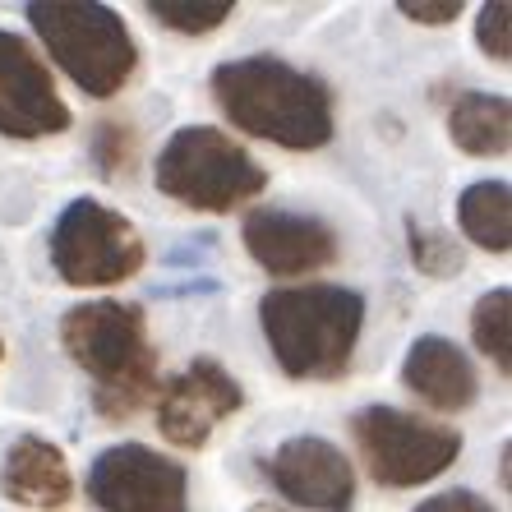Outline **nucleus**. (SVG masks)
<instances>
[{
    "mask_svg": "<svg viewBox=\"0 0 512 512\" xmlns=\"http://www.w3.org/2000/svg\"><path fill=\"white\" fill-rule=\"evenodd\" d=\"M208 93L240 134L277 143L286 153H314L337 134L333 88L268 51L222 60L208 79Z\"/></svg>",
    "mask_w": 512,
    "mask_h": 512,
    "instance_id": "obj_1",
    "label": "nucleus"
},
{
    "mask_svg": "<svg viewBox=\"0 0 512 512\" xmlns=\"http://www.w3.org/2000/svg\"><path fill=\"white\" fill-rule=\"evenodd\" d=\"M60 346L93 379V411L111 425L139 416L157 397V346L148 319L125 300H84L60 319Z\"/></svg>",
    "mask_w": 512,
    "mask_h": 512,
    "instance_id": "obj_2",
    "label": "nucleus"
},
{
    "mask_svg": "<svg viewBox=\"0 0 512 512\" xmlns=\"http://www.w3.org/2000/svg\"><path fill=\"white\" fill-rule=\"evenodd\" d=\"M259 328L286 379L333 383L351 370L365 328V296L337 282L273 286L259 300Z\"/></svg>",
    "mask_w": 512,
    "mask_h": 512,
    "instance_id": "obj_3",
    "label": "nucleus"
},
{
    "mask_svg": "<svg viewBox=\"0 0 512 512\" xmlns=\"http://www.w3.org/2000/svg\"><path fill=\"white\" fill-rule=\"evenodd\" d=\"M37 42L74 79V88L97 102L125 93L139 70V42L111 5L97 0H33L24 5Z\"/></svg>",
    "mask_w": 512,
    "mask_h": 512,
    "instance_id": "obj_4",
    "label": "nucleus"
},
{
    "mask_svg": "<svg viewBox=\"0 0 512 512\" xmlns=\"http://www.w3.org/2000/svg\"><path fill=\"white\" fill-rule=\"evenodd\" d=\"M153 185L194 213H236L268 190V171L217 125H180L153 167Z\"/></svg>",
    "mask_w": 512,
    "mask_h": 512,
    "instance_id": "obj_5",
    "label": "nucleus"
},
{
    "mask_svg": "<svg viewBox=\"0 0 512 512\" xmlns=\"http://www.w3.org/2000/svg\"><path fill=\"white\" fill-rule=\"evenodd\" d=\"M351 439L365 462V476L379 489H416L439 480L462 457V434L453 425L402 411V406H360L351 416Z\"/></svg>",
    "mask_w": 512,
    "mask_h": 512,
    "instance_id": "obj_6",
    "label": "nucleus"
},
{
    "mask_svg": "<svg viewBox=\"0 0 512 512\" xmlns=\"http://www.w3.org/2000/svg\"><path fill=\"white\" fill-rule=\"evenodd\" d=\"M148 245L125 213L97 199H74L51 227V268L65 286H116L139 277Z\"/></svg>",
    "mask_w": 512,
    "mask_h": 512,
    "instance_id": "obj_7",
    "label": "nucleus"
},
{
    "mask_svg": "<svg viewBox=\"0 0 512 512\" xmlns=\"http://www.w3.org/2000/svg\"><path fill=\"white\" fill-rule=\"evenodd\" d=\"M97 512H190V471L148 443H111L88 466Z\"/></svg>",
    "mask_w": 512,
    "mask_h": 512,
    "instance_id": "obj_8",
    "label": "nucleus"
},
{
    "mask_svg": "<svg viewBox=\"0 0 512 512\" xmlns=\"http://www.w3.org/2000/svg\"><path fill=\"white\" fill-rule=\"evenodd\" d=\"M245 406L240 379L213 356L190 360L176 379L157 388V429L180 453H199L217 434L222 420H231Z\"/></svg>",
    "mask_w": 512,
    "mask_h": 512,
    "instance_id": "obj_9",
    "label": "nucleus"
},
{
    "mask_svg": "<svg viewBox=\"0 0 512 512\" xmlns=\"http://www.w3.org/2000/svg\"><path fill=\"white\" fill-rule=\"evenodd\" d=\"M70 107L56 74L19 33L0 28V134L5 139H56L70 130Z\"/></svg>",
    "mask_w": 512,
    "mask_h": 512,
    "instance_id": "obj_10",
    "label": "nucleus"
},
{
    "mask_svg": "<svg viewBox=\"0 0 512 512\" xmlns=\"http://www.w3.org/2000/svg\"><path fill=\"white\" fill-rule=\"evenodd\" d=\"M240 240L268 277H314L337 263V231L323 217L273 208V203L245 213Z\"/></svg>",
    "mask_w": 512,
    "mask_h": 512,
    "instance_id": "obj_11",
    "label": "nucleus"
},
{
    "mask_svg": "<svg viewBox=\"0 0 512 512\" xmlns=\"http://www.w3.org/2000/svg\"><path fill=\"white\" fill-rule=\"evenodd\" d=\"M263 476L296 508L346 512L356 499V466L323 434H296V439L277 443L273 457L263 462Z\"/></svg>",
    "mask_w": 512,
    "mask_h": 512,
    "instance_id": "obj_12",
    "label": "nucleus"
},
{
    "mask_svg": "<svg viewBox=\"0 0 512 512\" xmlns=\"http://www.w3.org/2000/svg\"><path fill=\"white\" fill-rule=\"evenodd\" d=\"M402 388L443 416H462L480 397V374L453 337L425 333L411 342L402 360Z\"/></svg>",
    "mask_w": 512,
    "mask_h": 512,
    "instance_id": "obj_13",
    "label": "nucleus"
},
{
    "mask_svg": "<svg viewBox=\"0 0 512 512\" xmlns=\"http://www.w3.org/2000/svg\"><path fill=\"white\" fill-rule=\"evenodd\" d=\"M0 494L19 508H65L74 499L70 462L42 434H19L0 462Z\"/></svg>",
    "mask_w": 512,
    "mask_h": 512,
    "instance_id": "obj_14",
    "label": "nucleus"
},
{
    "mask_svg": "<svg viewBox=\"0 0 512 512\" xmlns=\"http://www.w3.org/2000/svg\"><path fill=\"white\" fill-rule=\"evenodd\" d=\"M448 139L466 157H503L512 148V102L503 93H457L448 107Z\"/></svg>",
    "mask_w": 512,
    "mask_h": 512,
    "instance_id": "obj_15",
    "label": "nucleus"
},
{
    "mask_svg": "<svg viewBox=\"0 0 512 512\" xmlns=\"http://www.w3.org/2000/svg\"><path fill=\"white\" fill-rule=\"evenodd\" d=\"M457 227L489 254L512 250V190L508 180H476L457 194Z\"/></svg>",
    "mask_w": 512,
    "mask_h": 512,
    "instance_id": "obj_16",
    "label": "nucleus"
},
{
    "mask_svg": "<svg viewBox=\"0 0 512 512\" xmlns=\"http://www.w3.org/2000/svg\"><path fill=\"white\" fill-rule=\"evenodd\" d=\"M471 342L485 360L499 365V374H512V291L494 286L471 305Z\"/></svg>",
    "mask_w": 512,
    "mask_h": 512,
    "instance_id": "obj_17",
    "label": "nucleus"
},
{
    "mask_svg": "<svg viewBox=\"0 0 512 512\" xmlns=\"http://www.w3.org/2000/svg\"><path fill=\"white\" fill-rule=\"evenodd\" d=\"M406 250H411V263L425 277H457L466 268L462 240L439 227H420L416 217H406Z\"/></svg>",
    "mask_w": 512,
    "mask_h": 512,
    "instance_id": "obj_18",
    "label": "nucleus"
},
{
    "mask_svg": "<svg viewBox=\"0 0 512 512\" xmlns=\"http://www.w3.org/2000/svg\"><path fill=\"white\" fill-rule=\"evenodd\" d=\"M88 153H93L102 180H130L134 162H139V134H134L130 120H97Z\"/></svg>",
    "mask_w": 512,
    "mask_h": 512,
    "instance_id": "obj_19",
    "label": "nucleus"
},
{
    "mask_svg": "<svg viewBox=\"0 0 512 512\" xmlns=\"http://www.w3.org/2000/svg\"><path fill=\"white\" fill-rule=\"evenodd\" d=\"M148 14H153L162 28L171 33H185V37H203V33H217L236 14V0H148Z\"/></svg>",
    "mask_w": 512,
    "mask_h": 512,
    "instance_id": "obj_20",
    "label": "nucleus"
},
{
    "mask_svg": "<svg viewBox=\"0 0 512 512\" xmlns=\"http://www.w3.org/2000/svg\"><path fill=\"white\" fill-rule=\"evenodd\" d=\"M508 19H512V5L508 0H489V5H480V19H476V42L480 51H485L489 60H499V65H508L512 60V37H508Z\"/></svg>",
    "mask_w": 512,
    "mask_h": 512,
    "instance_id": "obj_21",
    "label": "nucleus"
},
{
    "mask_svg": "<svg viewBox=\"0 0 512 512\" xmlns=\"http://www.w3.org/2000/svg\"><path fill=\"white\" fill-rule=\"evenodd\" d=\"M411 512H494V503L480 499L476 489H443L434 499H420Z\"/></svg>",
    "mask_w": 512,
    "mask_h": 512,
    "instance_id": "obj_22",
    "label": "nucleus"
},
{
    "mask_svg": "<svg viewBox=\"0 0 512 512\" xmlns=\"http://www.w3.org/2000/svg\"><path fill=\"white\" fill-rule=\"evenodd\" d=\"M397 10H402L411 24L443 28V24H453V19H462V0H448V5H420V0H402Z\"/></svg>",
    "mask_w": 512,
    "mask_h": 512,
    "instance_id": "obj_23",
    "label": "nucleus"
},
{
    "mask_svg": "<svg viewBox=\"0 0 512 512\" xmlns=\"http://www.w3.org/2000/svg\"><path fill=\"white\" fill-rule=\"evenodd\" d=\"M250 512H291V508L277 503V499H259V503H250Z\"/></svg>",
    "mask_w": 512,
    "mask_h": 512,
    "instance_id": "obj_24",
    "label": "nucleus"
},
{
    "mask_svg": "<svg viewBox=\"0 0 512 512\" xmlns=\"http://www.w3.org/2000/svg\"><path fill=\"white\" fill-rule=\"evenodd\" d=\"M0 360H5V337H0Z\"/></svg>",
    "mask_w": 512,
    "mask_h": 512,
    "instance_id": "obj_25",
    "label": "nucleus"
}]
</instances>
